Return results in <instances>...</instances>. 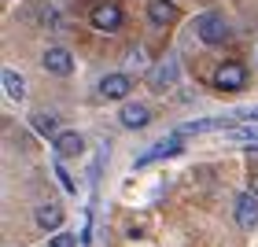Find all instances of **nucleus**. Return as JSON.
Segmentation results:
<instances>
[{
  "mask_svg": "<svg viewBox=\"0 0 258 247\" xmlns=\"http://www.w3.org/2000/svg\"><path fill=\"white\" fill-rule=\"evenodd\" d=\"M196 37L203 44H221L229 37V22L225 15H218V11H203V15L196 19Z\"/></svg>",
  "mask_w": 258,
  "mask_h": 247,
  "instance_id": "nucleus-1",
  "label": "nucleus"
},
{
  "mask_svg": "<svg viewBox=\"0 0 258 247\" xmlns=\"http://www.w3.org/2000/svg\"><path fill=\"white\" fill-rule=\"evenodd\" d=\"M177 78H181V59L177 55H166V59L148 74V89L151 92H170L173 85H177Z\"/></svg>",
  "mask_w": 258,
  "mask_h": 247,
  "instance_id": "nucleus-2",
  "label": "nucleus"
},
{
  "mask_svg": "<svg viewBox=\"0 0 258 247\" xmlns=\"http://www.w3.org/2000/svg\"><path fill=\"white\" fill-rule=\"evenodd\" d=\"M243 85H247V67H243V63L229 59V63H221L214 70V89H221V92H240Z\"/></svg>",
  "mask_w": 258,
  "mask_h": 247,
  "instance_id": "nucleus-3",
  "label": "nucleus"
},
{
  "mask_svg": "<svg viewBox=\"0 0 258 247\" xmlns=\"http://www.w3.org/2000/svg\"><path fill=\"white\" fill-rule=\"evenodd\" d=\"M92 26H96L100 33H114L122 26V4L118 0H103V4L92 8Z\"/></svg>",
  "mask_w": 258,
  "mask_h": 247,
  "instance_id": "nucleus-4",
  "label": "nucleus"
},
{
  "mask_svg": "<svg viewBox=\"0 0 258 247\" xmlns=\"http://www.w3.org/2000/svg\"><path fill=\"white\" fill-rule=\"evenodd\" d=\"M41 67L48 70V74H55V78H67V74H74V55L55 44V48H48L41 55Z\"/></svg>",
  "mask_w": 258,
  "mask_h": 247,
  "instance_id": "nucleus-5",
  "label": "nucleus"
},
{
  "mask_svg": "<svg viewBox=\"0 0 258 247\" xmlns=\"http://www.w3.org/2000/svg\"><path fill=\"white\" fill-rule=\"evenodd\" d=\"M181 137H184V133H173V137H166V140H159L155 148H148L144 155L137 159V170H140V166H151V162H159V159L177 155V151H181Z\"/></svg>",
  "mask_w": 258,
  "mask_h": 247,
  "instance_id": "nucleus-6",
  "label": "nucleus"
},
{
  "mask_svg": "<svg viewBox=\"0 0 258 247\" xmlns=\"http://www.w3.org/2000/svg\"><path fill=\"white\" fill-rule=\"evenodd\" d=\"M129 89H133V78H129L125 70L100 78V96H103V100H125V96H129Z\"/></svg>",
  "mask_w": 258,
  "mask_h": 247,
  "instance_id": "nucleus-7",
  "label": "nucleus"
},
{
  "mask_svg": "<svg viewBox=\"0 0 258 247\" xmlns=\"http://www.w3.org/2000/svg\"><path fill=\"white\" fill-rule=\"evenodd\" d=\"M52 148H55V155H63V159H74L85 151V137L78 133V129H59V137L52 140Z\"/></svg>",
  "mask_w": 258,
  "mask_h": 247,
  "instance_id": "nucleus-8",
  "label": "nucleus"
},
{
  "mask_svg": "<svg viewBox=\"0 0 258 247\" xmlns=\"http://www.w3.org/2000/svg\"><path fill=\"white\" fill-rule=\"evenodd\" d=\"M236 221L243 229H258V196L254 192H243L236 199Z\"/></svg>",
  "mask_w": 258,
  "mask_h": 247,
  "instance_id": "nucleus-9",
  "label": "nucleus"
},
{
  "mask_svg": "<svg viewBox=\"0 0 258 247\" xmlns=\"http://www.w3.org/2000/svg\"><path fill=\"white\" fill-rule=\"evenodd\" d=\"M118 122H122L125 129H144V126L151 122V111L144 107V103H122Z\"/></svg>",
  "mask_w": 258,
  "mask_h": 247,
  "instance_id": "nucleus-10",
  "label": "nucleus"
},
{
  "mask_svg": "<svg viewBox=\"0 0 258 247\" xmlns=\"http://www.w3.org/2000/svg\"><path fill=\"white\" fill-rule=\"evenodd\" d=\"M33 221H37L44 232H55L63 225V207L59 203H41L37 210H33Z\"/></svg>",
  "mask_w": 258,
  "mask_h": 247,
  "instance_id": "nucleus-11",
  "label": "nucleus"
},
{
  "mask_svg": "<svg viewBox=\"0 0 258 247\" xmlns=\"http://www.w3.org/2000/svg\"><path fill=\"white\" fill-rule=\"evenodd\" d=\"M0 78H4V96H8L11 103H22V100H26V81H22V74H19L15 67H4V74H0Z\"/></svg>",
  "mask_w": 258,
  "mask_h": 247,
  "instance_id": "nucleus-12",
  "label": "nucleus"
},
{
  "mask_svg": "<svg viewBox=\"0 0 258 247\" xmlns=\"http://www.w3.org/2000/svg\"><path fill=\"white\" fill-rule=\"evenodd\" d=\"M148 19H151V26H166V22H173V19H177L173 0H148Z\"/></svg>",
  "mask_w": 258,
  "mask_h": 247,
  "instance_id": "nucleus-13",
  "label": "nucleus"
},
{
  "mask_svg": "<svg viewBox=\"0 0 258 247\" xmlns=\"http://www.w3.org/2000/svg\"><path fill=\"white\" fill-rule=\"evenodd\" d=\"M30 126H33V133H41V137H59V118H55L52 111H33L30 114Z\"/></svg>",
  "mask_w": 258,
  "mask_h": 247,
  "instance_id": "nucleus-14",
  "label": "nucleus"
},
{
  "mask_svg": "<svg viewBox=\"0 0 258 247\" xmlns=\"http://www.w3.org/2000/svg\"><path fill=\"white\" fill-rule=\"evenodd\" d=\"M225 137L229 140H240V144H258V122H251V126H232Z\"/></svg>",
  "mask_w": 258,
  "mask_h": 247,
  "instance_id": "nucleus-15",
  "label": "nucleus"
},
{
  "mask_svg": "<svg viewBox=\"0 0 258 247\" xmlns=\"http://www.w3.org/2000/svg\"><path fill=\"white\" fill-rule=\"evenodd\" d=\"M125 67H129V70H133V67H137V70H144V67H148V52H144V48H129Z\"/></svg>",
  "mask_w": 258,
  "mask_h": 247,
  "instance_id": "nucleus-16",
  "label": "nucleus"
},
{
  "mask_svg": "<svg viewBox=\"0 0 258 247\" xmlns=\"http://www.w3.org/2000/svg\"><path fill=\"white\" fill-rule=\"evenodd\" d=\"M48 247H78V240L70 236V232H59V236H52V240H48Z\"/></svg>",
  "mask_w": 258,
  "mask_h": 247,
  "instance_id": "nucleus-17",
  "label": "nucleus"
},
{
  "mask_svg": "<svg viewBox=\"0 0 258 247\" xmlns=\"http://www.w3.org/2000/svg\"><path fill=\"white\" fill-rule=\"evenodd\" d=\"M55 177H59V184L67 188V192H78V188H74V181H70V173H67V170L59 166V162H55Z\"/></svg>",
  "mask_w": 258,
  "mask_h": 247,
  "instance_id": "nucleus-18",
  "label": "nucleus"
},
{
  "mask_svg": "<svg viewBox=\"0 0 258 247\" xmlns=\"http://www.w3.org/2000/svg\"><path fill=\"white\" fill-rule=\"evenodd\" d=\"M251 192H254V196H258V166H254V170H251Z\"/></svg>",
  "mask_w": 258,
  "mask_h": 247,
  "instance_id": "nucleus-19",
  "label": "nucleus"
},
{
  "mask_svg": "<svg viewBox=\"0 0 258 247\" xmlns=\"http://www.w3.org/2000/svg\"><path fill=\"white\" fill-rule=\"evenodd\" d=\"M251 162H258V148H254V151H251Z\"/></svg>",
  "mask_w": 258,
  "mask_h": 247,
  "instance_id": "nucleus-20",
  "label": "nucleus"
}]
</instances>
